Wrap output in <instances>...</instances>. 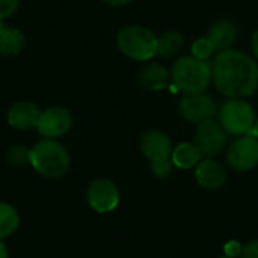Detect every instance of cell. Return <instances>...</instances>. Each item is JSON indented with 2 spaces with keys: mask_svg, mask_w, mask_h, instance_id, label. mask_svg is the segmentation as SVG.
<instances>
[{
  "mask_svg": "<svg viewBox=\"0 0 258 258\" xmlns=\"http://www.w3.org/2000/svg\"><path fill=\"white\" fill-rule=\"evenodd\" d=\"M20 225L18 212L8 203L0 201V240L12 236Z\"/></svg>",
  "mask_w": 258,
  "mask_h": 258,
  "instance_id": "19",
  "label": "cell"
},
{
  "mask_svg": "<svg viewBox=\"0 0 258 258\" xmlns=\"http://www.w3.org/2000/svg\"><path fill=\"white\" fill-rule=\"evenodd\" d=\"M219 258H231V257H227V255H222V257H219Z\"/></svg>",
  "mask_w": 258,
  "mask_h": 258,
  "instance_id": "30",
  "label": "cell"
},
{
  "mask_svg": "<svg viewBox=\"0 0 258 258\" xmlns=\"http://www.w3.org/2000/svg\"><path fill=\"white\" fill-rule=\"evenodd\" d=\"M24 35L15 27H5L0 32V54L2 56H17L24 47Z\"/></svg>",
  "mask_w": 258,
  "mask_h": 258,
  "instance_id": "18",
  "label": "cell"
},
{
  "mask_svg": "<svg viewBox=\"0 0 258 258\" xmlns=\"http://www.w3.org/2000/svg\"><path fill=\"white\" fill-rule=\"evenodd\" d=\"M212 80L228 98L251 97L258 88V63L243 51H222L213 60Z\"/></svg>",
  "mask_w": 258,
  "mask_h": 258,
  "instance_id": "1",
  "label": "cell"
},
{
  "mask_svg": "<svg viewBox=\"0 0 258 258\" xmlns=\"http://www.w3.org/2000/svg\"><path fill=\"white\" fill-rule=\"evenodd\" d=\"M5 27H6V26L3 24V20H0V32H2V30H3Z\"/></svg>",
  "mask_w": 258,
  "mask_h": 258,
  "instance_id": "29",
  "label": "cell"
},
{
  "mask_svg": "<svg viewBox=\"0 0 258 258\" xmlns=\"http://www.w3.org/2000/svg\"><path fill=\"white\" fill-rule=\"evenodd\" d=\"M73 125V115L65 107H48L47 110L41 112V116L38 119L36 130L42 138L48 139H57L70 132Z\"/></svg>",
  "mask_w": 258,
  "mask_h": 258,
  "instance_id": "11",
  "label": "cell"
},
{
  "mask_svg": "<svg viewBox=\"0 0 258 258\" xmlns=\"http://www.w3.org/2000/svg\"><path fill=\"white\" fill-rule=\"evenodd\" d=\"M228 165L239 172L249 171L258 165V139L252 135H243L236 139L227 151Z\"/></svg>",
  "mask_w": 258,
  "mask_h": 258,
  "instance_id": "9",
  "label": "cell"
},
{
  "mask_svg": "<svg viewBox=\"0 0 258 258\" xmlns=\"http://www.w3.org/2000/svg\"><path fill=\"white\" fill-rule=\"evenodd\" d=\"M141 151L148 159L151 172L157 178H165L172 171V142L160 130H148L141 138Z\"/></svg>",
  "mask_w": 258,
  "mask_h": 258,
  "instance_id": "5",
  "label": "cell"
},
{
  "mask_svg": "<svg viewBox=\"0 0 258 258\" xmlns=\"http://www.w3.org/2000/svg\"><path fill=\"white\" fill-rule=\"evenodd\" d=\"M171 79L175 88L184 94L204 92L212 82V65L207 60L186 56L172 65Z\"/></svg>",
  "mask_w": 258,
  "mask_h": 258,
  "instance_id": "3",
  "label": "cell"
},
{
  "mask_svg": "<svg viewBox=\"0 0 258 258\" xmlns=\"http://www.w3.org/2000/svg\"><path fill=\"white\" fill-rule=\"evenodd\" d=\"M70 165L68 150L56 139L42 138L30 148V166L45 178H62L67 175Z\"/></svg>",
  "mask_w": 258,
  "mask_h": 258,
  "instance_id": "2",
  "label": "cell"
},
{
  "mask_svg": "<svg viewBox=\"0 0 258 258\" xmlns=\"http://www.w3.org/2000/svg\"><path fill=\"white\" fill-rule=\"evenodd\" d=\"M20 0H0V20L9 18L18 9Z\"/></svg>",
  "mask_w": 258,
  "mask_h": 258,
  "instance_id": "22",
  "label": "cell"
},
{
  "mask_svg": "<svg viewBox=\"0 0 258 258\" xmlns=\"http://www.w3.org/2000/svg\"><path fill=\"white\" fill-rule=\"evenodd\" d=\"M224 252L227 257L231 258H237L242 255L243 252V245H240L239 242H228L224 248Z\"/></svg>",
  "mask_w": 258,
  "mask_h": 258,
  "instance_id": "23",
  "label": "cell"
},
{
  "mask_svg": "<svg viewBox=\"0 0 258 258\" xmlns=\"http://www.w3.org/2000/svg\"><path fill=\"white\" fill-rule=\"evenodd\" d=\"M103 2L107 3V5H112V6H122V5L130 3L132 0H103Z\"/></svg>",
  "mask_w": 258,
  "mask_h": 258,
  "instance_id": "26",
  "label": "cell"
},
{
  "mask_svg": "<svg viewBox=\"0 0 258 258\" xmlns=\"http://www.w3.org/2000/svg\"><path fill=\"white\" fill-rule=\"evenodd\" d=\"M227 169L212 157L203 159L195 166V180L206 190H218L227 183Z\"/></svg>",
  "mask_w": 258,
  "mask_h": 258,
  "instance_id": "12",
  "label": "cell"
},
{
  "mask_svg": "<svg viewBox=\"0 0 258 258\" xmlns=\"http://www.w3.org/2000/svg\"><path fill=\"white\" fill-rule=\"evenodd\" d=\"M219 122L233 136L249 135L255 124V112L245 98H230L219 110Z\"/></svg>",
  "mask_w": 258,
  "mask_h": 258,
  "instance_id": "6",
  "label": "cell"
},
{
  "mask_svg": "<svg viewBox=\"0 0 258 258\" xmlns=\"http://www.w3.org/2000/svg\"><path fill=\"white\" fill-rule=\"evenodd\" d=\"M227 142V132L221 125V122L207 119L198 124L195 132V145L203 153L204 157L218 156Z\"/></svg>",
  "mask_w": 258,
  "mask_h": 258,
  "instance_id": "10",
  "label": "cell"
},
{
  "mask_svg": "<svg viewBox=\"0 0 258 258\" xmlns=\"http://www.w3.org/2000/svg\"><path fill=\"white\" fill-rule=\"evenodd\" d=\"M116 44L121 53L127 57L138 62H145L156 56L157 36L145 26L130 24L118 32Z\"/></svg>",
  "mask_w": 258,
  "mask_h": 258,
  "instance_id": "4",
  "label": "cell"
},
{
  "mask_svg": "<svg viewBox=\"0 0 258 258\" xmlns=\"http://www.w3.org/2000/svg\"><path fill=\"white\" fill-rule=\"evenodd\" d=\"M119 189L109 178L94 180L86 190V200L89 207L97 213H110L119 204Z\"/></svg>",
  "mask_w": 258,
  "mask_h": 258,
  "instance_id": "7",
  "label": "cell"
},
{
  "mask_svg": "<svg viewBox=\"0 0 258 258\" xmlns=\"http://www.w3.org/2000/svg\"><path fill=\"white\" fill-rule=\"evenodd\" d=\"M237 35H239V30H237V26L233 21L219 20L210 27L207 36L213 42L215 50L222 53V51H227V50H230L233 47V44L237 39Z\"/></svg>",
  "mask_w": 258,
  "mask_h": 258,
  "instance_id": "14",
  "label": "cell"
},
{
  "mask_svg": "<svg viewBox=\"0 0 258 258\" xmlns=\"http://www.w3.org/2000/svg\"><path fill=\"white\" fill-rule=\"evenodd\" d=\"M184 47V36L181 32L168 30L157 36V50L156 54L162 57H174Z\"/></svg>",
  "mask_w": 258,
  "mask_h": 258,
  "instance_id": "17",
  "label": "cell"
},
{
  "mask_svg": "<svg viewBox=\"0 0 258 258\" xmlns=\"http://www.w3.org/2000/svg\"><path fill=\"white\" fill-rule=\"evenodd\" d=\"M6 162L15 168L30 165V148H27L21 144L11 145L6 151Z\"/></svg>",
  "mask_w": 258,
  "mask_h": 258,
  "instance_id": "20",
  "label": "cell"
},
{
  "mask_svg": "<svg viewBox=\"0 0 258 258\" xmlns=\"http://www.w3.org/2000/svg\"><path fill=\"white\" fill-rule=\"evenodd\" d=\"M215 45L213 42L209 39V36L206 38H200L192 44V56L201 60H207L213 53H215Z\"/></svg>",
  "mask_w": 258,
  "mask_h": 258,
  "instance_id": "21",
  "label": "cell"
},
{
  "mask_svg": "<svg viewBox=\"0 0 258 258\" xmlns=\"http://www.w3.org/2000/svg\"><path fill=\"white\" fill-rule=\"evenodd\" d=\"M240 258H258V240H252L243 246Z\"/></svg>",
  "mask_w": 258,
  "mask_h": 258,
  "instance_id": "24",
  "label": "cell"
},
{
  "mask_svg": "<svg viewBox=\"0 0 258 258\" xmlns=\"http://www.w3.org/2000/svg\"><path fill=\"white\" fill-rule=\"evenodd\" d=\"M204 159L203 153L198 147L192 142H181L172 151V165L180 169H190L195 168Z\"/></svg>",
  "mask_w": 258,
  "mask_h": 258,
  "instance_id": "16",
  "label": "cell"
},
{
  "mask_svg": "<svg viewBox=\"0 0 258 258\" xmlns=\"http://www.w3.org/2000/svg\"><path fill=\"white\" fill-rule=\"evenodd\" d=\"M139 83L150 91H162L168 86L171 73L160 63H148L139 71Z\"/></svg>",
  "mask_w": 258,
  "mask_h": 258,
  "instance_id": "15",
  "label": "cell"
},
{
  "mask_svg": "<svg viewBox=\"0 0 258 258\" xmlns=\"http://www.w3.org/2000/svg\"><path fill=\"white\" fill-rule=\"evenodd\" d=\"M41 112L38 104L32 101H17L8 109L6 121L15 130H32L36 128Z\"/></svg>",
  "mask_w": 258,
  "mask_h": 258,
  "instance_id": "13",
  "label": "cell"
},
{
  "mask_svg": "<svg viewBox=\"0 0 258 258\" xmlns=\"http://www.w3.org/2000/svg\"><path fill=\"white\" fill-rule=\"evenodd\" d=\"M249 135H252L254 138H257L258 139V118H255V124H254V127H252V130H251Z\"/></svg>",
  "mask_w": 258,
  "mask_h": 258,
  "instance_id": "28",
  "label": "cell"
},
{
  "mask_svg": "<svg viewBox=\"0 0 258 258\" xmlns=\"http://www.w3.org/2000/svg\"><path fill=\"white\" fill-rule=\"evenodd\" d=\"M178 112L183 119L200 124L212 119L218 112V103L206 92L186 94L178 104Z\"/></svg>",
  "mask_w": 258,
  "mask_h": 258,
  "instance_id": "8",
  "label": "cell"
},
{
  "mask_svg": "<svg viewBox=\"0 0 258 258\" xmlns=\"http://www.w3.org/2000/svg\"><path fill=\"white\" fill-rule=\"evenodd\" d=\"M251 48L254 51V56L258 59V30H255L252 33V38H251Z\"/></svg>",
  "mask_w": 258,
  "mask_h": 258,
  "instance_id": "25",
  "label": "cell"
},
{
  "mask_svg": "<svg viewBox=\"0 0 258 258\" xmlns=\"http://www.w3.org/2000/svg\"><path fill=\"white\" fill-rule=\"evenodd\" d=\"M0 258H9L8 249H6V245L3 243V240H0Z\"/></svg>",
  "mask_w": 258,
  "mask_h": 258,
  "instance_id": "27",
  "label": "cell"
}]
</instances>
